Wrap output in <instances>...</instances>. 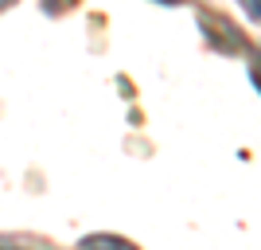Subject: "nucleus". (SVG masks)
<instances>
[{"instance_id":"obj_4","label":"nucleus","mask_w":261,"mask_h":250,"mask_svg":"<svg viewBox=\"0 0 261 250\" xmlns=\"http://www.w3.org/2000/svg\"><path fill=\"white\" fill-rule=\"evenodd\" d=\"M242 8H246L250 20H261V0H242Z\"/></svg>"},{"instance_id":"obj_2","label":"nucleus","mask_w":261,"mask_h":250,"mask_svg":"<svg viewBox=\"0 0 261 250\" xmlns=\"http://www.w3.org/2000/svg\"><path fill=\"white\" fill-rule=\"evenodd\" d=\"M82 250H137L129 239H117V235H86Z\"/></svg>"},{"instance_id":"obj_5","label":"nucleus","mask_w":261,"mask_h":250,"mask_svg":"<svg viewBox=\"0 0 261 250\" xmlns=\"http://www.w3.org/2000/svg\"><path fill=\"white\" fill-rule=\"evenodd\" d=\"M160 4H184V0H160Z\"/></svg>"},{"instance_id":"obj_1","label":"nucleus","mask_w":261,"mask_h":250,"mask_svg":"<svg viewBox=\"0 0 261 250\" xmlns=\"http://www.w3.org/2000/svg\"><path fill=\"white\" fill-rule=\"evenodd\" d=\"M199 24L207 28V39L218 47V51H242V47H246L242 32H238L230 20H222V16H211V12H203V16H199Z\"/></svg>"},{"instance_id":"obj_6","label":"nucleus","mask_w":261,"mask_h":250,"mask_svg":"<svg viewBox=\"0 0 261 250\" xmlns=\"http://www.w3.org/2000/svg\"><path fill=\"white\" fill-rule=\"evenodd\" d=\"M8 4H12V0H0V8H8Z\"/></svg>"},{"instance_id":"obj_3","label":"nucleus","mask_w":261,"mask_h":250,"mask_svg":"<svg viewBox=\"0 0 261 250\" xmlns=\"http://www.w3.org/2000/svg\"><path fill=\"white\" fill-rule=\"evenodd\" d=\"M0 250H47L43 239H23V235H0Z\"/></svg>"}]
</instances>
